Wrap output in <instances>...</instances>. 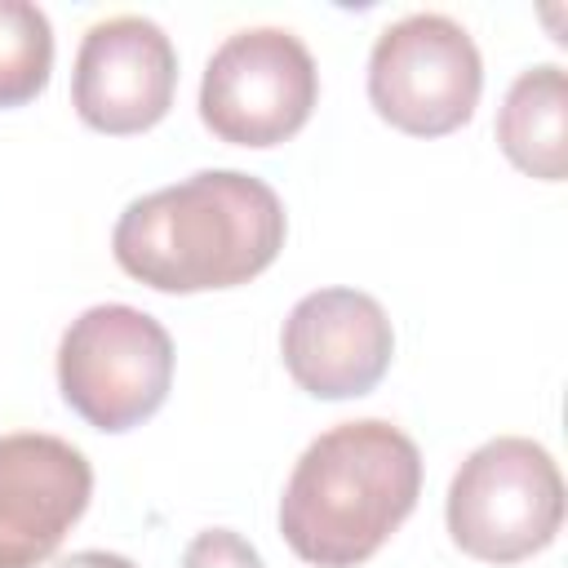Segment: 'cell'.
Instances as JSON below:
<instances>
[{
  "label": "cell",
  "mask_w": 568,
  "mask_h": 568,
  "mask_svg": "<svg viewBox=\"0 0 568 568\" xmlns=\"http://www.w3.org/2000/svg\"><path fill=\"white\" fill-rule=\"evenodd\" d=\"M280 195L240 169H200L124 204L111 231L120 271L155 293H209L257 280L284 248Z\"/></svg>",
  "instance_id": "1"
},
{
  "label": "cell",
  "mask_w": 568,
  "mask_h": 568,
  "mask_svg": "<svg viewBox=\"0 0 568 568\" xmlns=\"http://www.w3.org/2000/svg\"><path fill=\"white\" fill-rule=\"evenodd\" d=\"M417 497V444L382 417L342 422L297 457L280 497V537L302 564L359 568L413 515Z\"/></svg>",
  "instance_id": "2"
},
{
  "label": "cell",
  "mask_w": 568,
  "mask_h": 568,
  "mask_svg": "<svg viewBox=\"0 0 568 568\" xmlns=\"http://www.w3.org/2000/svg\"><path fill=\"white\" fill-rule=\"evenodd\" d=\"M444 519L453 546L470 559L519 564L564 528L559 462L528 435H497L457 466Z\"/></svg>",
  "instance_id": "3"
},
{
  "label": "cell",
  "mask_w": 568,
  "mask_h": 568,
  "mask_svg": "<svg viewBox=\"0 0 568 568\" xmlns=\"http://www.w3.org/2000/svg\"><path fill=\"white\" fill-rule=\"evenodd\" d=\"M173 386L169 328L129 306L98 302L80 311L58 342V390L75 417L102 435H124L160 413Z\"/></svg>",
  "instance_id": "4"
},
{
  "label": "cell",
  "mask_w": 568,
  "mask_h": 568,
  "mask_svg": "<svg viewBox=\"0 0 568 568\" xmlns=\"http://www.w3.org/2000/svg\"><path fill=\"white\" fill-rule=\"evenodd\" d=\"M320 102L311 49L284 27H244L226 36L200 80V120L231 146L288 142Z\"/></svg>",
  "instance_id": "5"
},
{
  "label": "cell",
  "mask_w": 568,
  "mask_h": 568,
  "mask_svg": "<svg viewBox=\"0 0 568 568\" xmlns=\"http://www.w3.org/2000/svg\"><path fill=\"white\" fill-rule=\"evenodd\" d=\"M484 93V58L448 13H408L390 22L368 53L373 111L413 138L462 129Z\"/></svg>",
  "instance_id": "6"
},
{
  "label": "cell",
  "mask_w": 568,
  "mask_h": 568,
  "mask_svg": "<svg viewBox=\"0 0 568 568\" xmlns=\"http://www.w3.org/2000/svg\"><path fill=\"white\" fill-rule=\"evenodd\" d=\"M178 89V49L160 22L115 13L84 31L71 71L75 115L111 138L155 129Z\"/></svg>",
  "instance_id": "7"
},
{
  "label": "cell",
  "mask_w": 568,
  "mask_h": 568,
  "mask_svg": "<svg viewBox=\"0 0 568 568\" xmlns=\"http://www.w3.org/2000/svg\"><path fill=\"white\" fill-rule=\"evenodd\" d=\"M280 355L306 395L359 399L386 377L395 359V328L373 293L315 288L288 311Z\"/></svg>",
  "instance_id": "8"
},
{
  "label": "cell",
  "mask_w": 568,
  "mask_h": 568,
  "mask_svg": "<svg viewBox=\"0 0 568 568\" xmlns=\"http://www.w3.org/2000/svg\"><path fill=\"white\" fill-rule=\"evenodd\" d=\"M93 497L89 457L44 430L0 435V568L44 564Z\"/></svg>",
  "instance_id": "9"
},
{
  "label": "cell",
  "mask_w": 568,
  "mask_h": 568,
  "mask_svg": "<svg viewBox=\"0 0 568 568\" xmlns=\"http://www.w3.org/2000/svg\"><path fill=\"white\" fill-rule=\"evenodd\" d=\"M497 146L528 178H568V75L559 62H537L515 75L497 111Z\"/></svg>",
  "instance_id": "10"
},
{
  "label": "cell",
  "mask_w": 568,
  "mask_h": 568,
  "mask_svg": "<svg viewBox=\"0 0 568 568\" xmlns=\"http://www.w3.org/2000/svg\"><path fill=\"white\" fill-rule=\"evenodd\" d=\"M53 71V27L31 0H0V111L44 93Z\"/></svg>",
  "instance_id": "11"
},
{
  "label": "cell",
  "mask_w": 568,
  "mask_h": 568,
  "mask_svg": "<svg viewBox=\"0 0 568 568\" xmlns=\"http://www.w3.org/2000/svg\"><path fill=\"white\" fill-rule=\"evenodd\" d=\"M182 568H266L257 546L235 528H204L182 550Z\"/></svg>",
  "instance_id": "12"
},
{
  "label": "cell",
  "mask_w": 568,
  "mask_h": 568,
  "mask_svg": "<svg viewBox=\"0 0 568 568\" xmlns=\"http://www.w3.org/2000/svg\"><path fill=\"white\" fill-rule=\"evenodd\" d=\"M53 568H138L129 555H115V550H75L67 559H58Z\"/></svg>",
  "instance_id": "13"
}]
</instances>
